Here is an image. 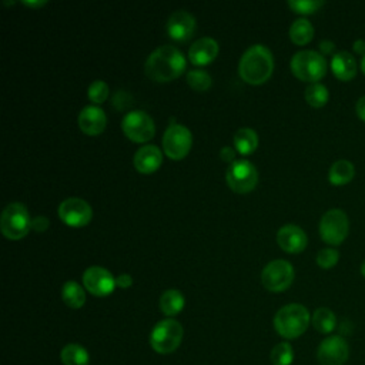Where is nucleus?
I'll list each match as a JSON object with an SVG mask.
<instances>
[{
    "mask_svg": "<svg viewBox=\"0 0 365 365\" xmlns=\"http://www.w3.org/2000/svg\"><path fill=\"white\" fill-rule=\"evenodd\" d=\"M145 74L158 83L171 81L185 70V57L174 46H161L155 48L145 61Z\"/></svg>",
    "mask_w": 365,
    "mask_h": 365,
    "instance_id": "nucleus-1",
    "label": "nucleus"
},
{
    "mask_svg": "<svg viewBox=\"0 0 365 365\" xmlns=\"http://www.w3.org/2000/svg\"><path fill=\"white\" fill-rule=\"evenodd\" d=\"M274 70V57L269 48L262 44L251 46L241 57L238 64V73L241 78L248 84L265 83Z\"/></svg>",
    "mask_w": 365,
    "mask_h": 365,
    "instance_id": "nucleus-2",
    "label": "nucleus"
},
{
    "mask_svg": "<svg viewBox=\"0 0 365 365\" xmlns=\"http://www.w3.org/2000/svg\"><path fill=\"white\" fill-rule=\"evenodd\" d=\"M309 322V311L301 304L284 305L274 317V328L285 339L301 336L307 331Z\"/></svg>",
    "mask_w": 365,
    "mask_h": 365,
    "instance_id": "nucleus-3",
    "label": "nucleus"
},
{
    "mask_svg": "<svg viewBox=\"0 0 365 365\" xmlns=\"http://www.w3.org/2000/svg\"><path fill=\"white\" fill-rule=\"evenodd\" d=\"M291 71L302 81L318 83L327 73V60L318 51L301 50L291 58Z\"/></svg>",
    "mask_w": 365,
    "mask_h": 365,
    "instance_id": "nucleus-4",
    "label": "nucleus"
},
{
    "mask_svg": "<svg viewBox=\"0 0 365 365\" xmlns=\"http://www.w3.org/2000/svg\"><path fill=\"white\" fill-rule=\"evenodd\" d=\"M182 335V325L173 318H167L157 322L151 329L150 345L157 354L167 355L174 352L180 346Z\"/></svg>",
    "mask_w": 365,
    "mask_h": 365,
    "instance_id": "nucleus-5",
    "label": "nucleus"
},
{
    "mask_svg": "<svg viewBox=\"0 0 365 365\" xmlns=\"http://www.w3.org/2000/svg\"><path fill=\"white\" fill-rule=\"evenodd\" d=\"M0 230L3 235L11 241L21 240L31 230L29 211L21 202H10L1 212Z\"/></svg>",
    "mask_w": 365,
    "mask_h": 365,
    "instance_id": "nucleus-6",
    "label": "nucleus"
},
{
    "mask_svg": "<svg viewBox=\"0 0 365 365\" xmlns=\"http://www.w3.org/2000/svg\"><path fill=\"white\" fill-rule=\"evenodd\" d=\"M225 180L232 191L247 194L255 188L258 182V171L248 160H235L227 168Z\"/></svg>",
    "mask_w": 365,
    "mask_h": 365,
    "instance_id": "nucleus-7",
    "label": "nucleus"
},
{
    "mask_svg": "<svg viewBox=\"0 0 365 365\" xmlns=\"http://www.w3.org/2000/svg\"><path fill=\"white\" fill-rule=\"evenodd\" d=\"M348 231L349 220L342 210L332 208L321 217L319 235L327 244L339 245L346 238Z\"/></svg>",
    "mask_w": 365,
    "mask_h": 365,
    "instance_id": "nucleus-8",
    "label": "nucleus"
},
{
    "mask_svg": "<svg viewBox=\"0 0 365 365\" xmlns=\"http://www.w3.org/2000/svg\"><path fill=\"white\" fill-rule=\"evenodd\" d=\"M123 133L134 143H145L154 137L155 125L153 118L143 110L127 113L121 121Z\"/></svg>",
    "mask_w": 365,
    "mask_h": 365,
    "instance_id": "nucleus-9",
    "label": "nucleus"
},
{
    "mask_svg": "<svg viewBox=\"0 0 365 365\" xmlns=\"http://www.w3.org/2000/svg\"><path fill=\"white\" fill-rule=\"evenodd\" d=\"M294 281V267L285 259L268 262L261 272L262 285L272 292H281L289 288Z\"/></svg>",
    "mask_w": 365,
    "mask_h": 365,
    "instance_id": "nucleus-10",
    "label": "nucleus"
},
{
    "mask_svg": "<svg viewBox=\"0 0 365 365\" xmlns=\"http://www.w3.org/2000/svg\"><path fill=\"white\" fill-rule=\"evenodd\" d=\"M192 144L191 131L181 124H170L163 137V148L171 160H182Z\"/></svg>",
    "mask_w": 365,
    "mask_h": 365,
    "instance_id": "nucleus-11",
    "label": "nucleus"
},
{
    "mask_svg": "<svg viewBox=\"0 0 365 365\" xmlns=\"http://www.w3.org/2000/svg\"><path fill=\"white\" fill-rule=\"evenodd\" d=\"M349 356V346L341 335H329L321 341L317 359L321 365H344Z\"/></svg>",
    "mask_w": 365,
    "mask_h": 365,
    "instance_id": "nucleus-12",
    "label": "nucleus"
},
{
    "mask_svg": "<svg viewBox=\"0 0 365 365\" xmlns=\"http://www.w3.org/2000/svg\"><path fill=\"white\" fill-rule=\"evenodd\" d=\"M58 217L70 227H84L91 221L93 210L87 201L71 197L58 205Z\"/></svg>",
    "mask_w": 365,
    "mask_h": 365,
    "instance_id": "nucleus-13",
    "label": "nucleus"
},
{
    "mask_svg": "<svg viewBox=\"0 0 365 365\" xmlns=\"http://www.w3.org/2000/svg\"><path fill=\"white\" fill-rule=\"evenodd\" d=\"M83 285L96 297L110 295L115 285V278L103 267H90L83 274Z\"/></svg>",
    "mask_w": 365,
    "mask_h": 365,
    "instance_id": "nucleus-14",
    "label": "nucleus"
},
{
    "mask_svg": "<svg viewBox=\"0 0 365 365\" xmlns=\"http://www.w3.org/2000/svg\"><path fill=\"white\" fill-rule=\"evenodd\" d=\"M277 242L285 252L298 254L304 251V248L307 247L308 238L305 231L301 227L294 224H287L278 230Z\"/></svg>",
    "mask_w": 365,
    "mask_h": 365,
    "instance_id": "nucleus-15",
    "label": "nucleus"
},
{
    "mask_svg": "<svg viewBox=\"0 0 365 365\" xmlns=\"http://www.w3.org/2000/svg\"><path fill=\"white\" fill-rule=\"evenodd\" d=\"M195 30V19L188 11H175L167 21V33L175 41L188 40Z\"/></svg>",
    "mask_w": 365,
    "mask_h": 365,
    "instance_id": "nucleus-16",
    "label": "nucleus"
},
{
    "mask_svg": "<svg viewBox=\"0 0 365 365\" xmlns=\"http://www.w3.org/2000/svg\"><path fill=\"white\" fill-rule=\"evenodd\" d=\"M80 130L87 135H98L104 131L107 124V117L103 108L97 106L84 107L77 118Z\"/></svg>",
    "mask_w": 365,
    "mask_h": 365,
    "instance_id": "nucleus-17",
    "label": "nucleus"
},
{
    "mask_svg": "<svg viewBox=\"0 0 365 365\" xmlns=\"http://www.w3.org/2000/svg\"><path fill=\"white\" fill-rule=\"evenodd\" d=\"M134 167L141 174L154 173L163 163V154L157 145L148 144L138 148L134 154Z\"/></svg>",
    "mask_w": 365,
    "mask_h": 365,
    "instance_id": "nucleus-18",
    "label": "nucleus"
},
{
    "mask_svg": "<svg viewBox=\"0 0 365 365\" xmlns=\"http://www.w3.org/2000/svg\"><path fill=\"white\" fill-rule=\"evenodd\" d=\"M218 54V43L211 37H201L188 50V58L195 66L211 63Z\"/></svg>",
    "mask_w": 365,
    "mask_h": 365,
    "instance_id": "nucleus-19",
    "label": "nucleus"
},
{
    "mask_svg": "<svg viewBox=\"0 0 365 365\" xmlns=\"http://www.w3.org/2000/svg\"><path fill=\"white\" fill-rule=\"evenodd\" d=\"M331 68L336 78H339L342 81H349L355 77L358 64H356L355 57L351 53L342 50V51H336L332 56Z\"/></svg>",
    "mask_w": 365,
    "mask_h": 365,
    "instance_id": "nucleus-20",
    "label": "nucleus"
},
{
    "mask_svg": "<svg viewBox=\"0 0 365 365\" xmlns=\"http://www.w3.org/2000/svg\"><path fill=\"white\" fill-rule=\"evenodd\" d=\"M355 174V168L354 164L349 160H336L329 171H328V180L332 185H344L348 184Z\"/></svg>",
    "mask_w": 365,
    "mask_h": 365,
    "instance_id": "nucleus-21",
    "label": "nucleus"
},
{
    "mask_svg": "<svg viewBox=\"0 0 365 365\" xmlns=\"http://www.w3.org/2000/svg\"><path fill=\"white\" fill-rule=\"evenodd\" d=\"M158 305L164 315L174 317L182 311L185 305V299L178 289H167L161 294Z\"/></svg>",
    "mask_w": 365,
    "mask_h": 365,
    "instance_id": "nucleus-22",
    "label": "nucleus"
},
{
    "mask_svg": "<svg viewBox=\"0 0 365 365\" xmlns=\"http://www.w3.org/2000/svg\"><path fill=\"white\" fill-rule=\"evenodd\" d=\"M234 145L237 151L242 155L251 154L258 147V135L254 130L248 127H242L234 134Z\"/></svg>",
    "mask_w": 365,
    "mask_h": 365,
    "instance_id": "nucleus-23",
    "label": "nucleus"
},
{
    "mask_svg": "<svg viewBox=\"0 0 365 365\" xmlns=\"http://www.w3.org/2000/svg\"><path fill=\"white\" fill-rule=\"evenodd\" d=\"M63 365H88L90 356L87 349L80 344H67L60 352Z\"/></svg>",
    "mask_w": 365,
    "mask_h": 365,
    "instance_id": "nucleus-24",
    "label": "nucleus"
},
{
    "mask_svg": "<svg viewBox=\"0 0 365 365\" xmlns=\"http://www.w3.org/2000/svg\"><path fill=\"white\" fill-rule=\"evenodd\" d=\"M61 297H63L64 304L73 309L81 308L86 302V292H84L83 287L76 281L64 282L63 289H61Z\"/></svg>",
    "mask_w": 365,
    "mask_h": 365,
    "instance_id": "nucleus-25",
    "label": "nucleus"
},
{
    "mask_svg": "<svg viewBox=\"0 0 365 365\" xmlns=\"http://www.w3.org/2000/svg\"><path fill=\"white\" fill-rule=\"evenodd\" d=\"M311 322L314 328L321 334H331L336 327V317L335 314L325 307L317 308L311 317Z\"/></svg>",
    "mask_w": 365,
    "mask_h": 365,
    "instance_id": "nucleus-26",
    "label": "nucleus"
},
{
    "mask_svg": "<svg viewBox=\"0 0 365 365\" xmlns=\"http://www.w3.org/2000/svg\"><path fill=\"white\" fill-rule=\"evenodd\" d=\"M289 37L298 46H304L309 43L314 37V27L311 21L304 17L297 19L289 27Z\"/></svg>",
    "mask_w": 365,
    "mask_h": 365,
    "instance_id": "nucleus-27",
    "label": "nucleus"
},
{
    "mask_svg": "<svg viewBox=\"0 0 365 365\" xmlns=\"http://www.w3.org/2000/svg\"><path fill=\"white\" fill-rule=\"evenodd\" d=\"M328 98H329L328 88L324 84H321V83H311L305 88V100L312 107L318 108V107L325 106Z\"/></svg>",
    "mask_w": 365,
    "mask_h": 365,
    "instance_id": "nucleus-28",
    "label": "nucleus"
},
{
    "mask_svg": "<svg viewBox=\"0 0 365 365\" xmlns=\"http://www.w3.org/2000/svg\"><path fill=\"white\" fill-rule=\"evenodd\" d=\"M272 365H291L294 361V349L288 342L277 344L269 354Z\"/></svg>",
    "mask_w": 365,
    "mask_h": 365,
    "instance_id": "nucleus-29",
    "label": "nucleus"
},
{
    "mask_svg": "<svg viewBox=\"0 0 365 365\" xmlns=\"http://www.w3.org/2000/svg\"><path fill=\"white\" fill-rule=\"evenodd\" d=\"M187 83L197 91H207L211 87L212 80L207 71L195 68L187 73Z\"/></svg>",
    "mask_w": 365,
    "mask_h": 365,
    "instance_id": "nucleus-30",
    "label": "nucleus"
},
{
    "mask_svg": "<svg viewBox=\"0 0 365 365\" xmlns=\"http://www.w3.org/2000/svg\"><path fill=\"white\" fill-rule=\"evenodd\" d=\"M87 96L91 103L101 104L107 100L108 97V86L103 80H96L88 86Z\"/></svg>",
    "mask_w": 365,
    "mask_h": 365,
    "instance_id": "nucleus-31",
    "label": "nucleus"
},
{
    "mask_svg": "<svg viewBox=\"0 0 365 365\" xmlns=\"http://www.w3.org/2000/svg\"><path fill=\"white\" fill-rule=\"evenodd\" d=\"M288 6L299 14H311L324 6L322 0H289Z\"/></svg>",
    "mask_w": 365,
    "mask_h": 365,
    "instance_id": "nucleus-32",
    "label": "nucleus"
},
{
    "mask_svg": "<svg viewBox=\"0 0 365 365\" xmlns=\"http://www.w3.org/2000/svg\"><path fill=\"white\" fill-rule=\"evenodd\" d=\"M339 259V252L334 248H322L317 254V264L321 268H331Z\"/></svg>",
    "mask_w": 365,
    "mask_h": 365,
    "instance_id": "nucleus-33",
    "label": "nucleus"
},
{
    "mask_svg": "<svg viewBox=\"0 0 365 365\" xmlns=\"http://www.w3.org/2000/svg\"><path fill=\"white\" fill-rule=\"evenodd\" d=\"M48 225H50V221L43 215H37L31 220V230H34L37 232L46 231L48 228Z\"/></svg>",
    "mask_w": 365,
    "mask_h": 365,
    "instance_id": "nucleus-34",
    "label": "nucleus"
},
{
    "mask_svg": "<svg viewBox=\"0 0 365 365\" xmlns=\"http://www.w3.org/2000/svg\"><path fill=\"white\" fill-rule=\"evenodd\" d=\"M115 285L118 288H130L133 285V278L130 274H120L115 277Z\"/></svg>",
    "mask_w": 365,
    "mask_h": 365,
    "instance_id": "nucleus-35",
    "label": "nucleus"
},
{
    "mask_svg": "<svg viewBox=\"0 0 365 365\" xmlns=\"http://www.w3.org/2000/svg\"><path fill=\"white\" fill-rule=\"evenodd\" d=\"M220 158L225 163H234L235 161V151L231 147H222L220 151Z\"/></svg>",
    "mask_w": 365,
    "mask_h": 365,
    "instance_id": "nucleus-36",
    "label": "nucleus"
},
{
    "mask_svg": "<svg viewBox=\"0 0 365 365\" xmlns=\"http://www.w3.org/2000/svg\"><path fill=\"white\" fill-rule=\"evenodd\" d=\"M355 110H356V114L358 117L365 121V96L359 97L358 101H356V106H355Z\"/></svg>",
    "mask_w": 365,
    "mask_h": 365,
    "instance_id": "nucleus-37",
    "label": "nucleus"
},
{
    "mask_svg": "<svg viewBox=\"0 0 365 365\" xmlns=\"http://www.w3.org/2000/svg\"><path fill=\"white\" fill-rule=\"evenodd\" d=\"M319 48H321V51L324 54H331L334 51V48H335V44L331 40H322L319 43Z\"/></svg>",
    "mask_w": 365,
    "mask_h": 365,
    "instance_id": "nucleus-38",
    "label": "nucleus"
},
{
    "mask_svg": "<svg viewBox=\"0 0 365 365\" xmlns=\"http://www.w3.org/2000/svg\"><path fill=\"white\" fill-rule=\"evenodd\" d=\"M354 50L362 56H365V40L364 38H359V40H355L354 41Z\"/></svg>",
    "mask_w": 365,
    "mask_h": 365,
    "instance_id": "nucleus-39",
    "label": "nucleus"
},
{
    "mask_svg": "<svg viewBox=\"0 0 365 365\" xmlns=\"http://www.w3.org/2000/svg\"><path fill=\"white\" fill-rule=\"evenodd\" d=\"M24 4L30 7H40V6H44L46 1H24Z\"/></svg>",
    "mask_w": 365,
    "mask_h": 365,
    "instance_id": "nucleus-40",
    "label": "nucleus"
},
{
    "mask_svg": "<svg viewBox=\"0 0 365 365\" xmlns=\"http://www.w3.org/2000/svg\"><path fill=\"white\" fill-rule=\"evenodd\" d=\"M361 70L365 74V56H362V58H361Z\"/></svg>",
    "mask_w": 365,
    "mask_h": 365,
    "instance_id": "nucleus-41",
    "label": "nucleus"
},
{
    "mask_svg": "<svg viewBox=\"0 0 365 365\" xmlns=\"http://www.w3.org/2000/svg\"><path fill=\"white\" fill-rule=\"evenodd\" d=\"M361 274L365 277V261L361 264Z\"/></svg>",
    "mask_w": 365,
    "mask_h": 365,
    "instance_id": "nucleus-42",
    "label": "nucleus"
}]
</instances>
